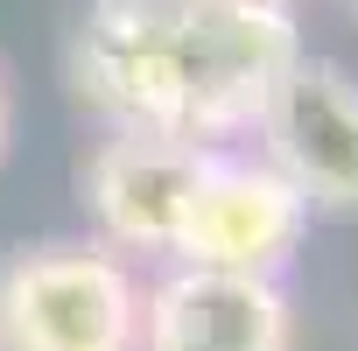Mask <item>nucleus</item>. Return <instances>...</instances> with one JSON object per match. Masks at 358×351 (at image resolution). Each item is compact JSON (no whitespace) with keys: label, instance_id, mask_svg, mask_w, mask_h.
<instances>
[{"label":"nucleus","instance_id":"nucleus-1","mask_svg":"<svg viewBox=\"0 0 358 351\" xmlns=\"http://www.w3.org/2000/svg\"><path fill=\"white\" fill-rule=\"evenodd\" d=\"M302 57L281 0H92L71 36V92L106 127L225 148L260 127Z\"/></svg>","mask_w":358,"mask_h":351},{"label":"nucleus","instance_id":"nucleus-2","mask_svg":"<svg viewBox=\"0 0 358 351\" xmlns=\"http://www.w3.org/2000/svg\"><path fill=\"white\" fill-rule=\"evenodd\" d=\"M0 351H141V274L99 239H50L0 267Z\"/></svg>","mask_w":358,"mask_h":351},{"label":"nucleus","instance_id":"nucleus-3","mask_svg":"<svg viewBox=\"0 0 358 351\" xmlns=\"http://www.w3.org/2000/svg\"><path fill=\"white\" fill-rule=\"evenodd\" d=\"M309 197L267 155L246 148H211V169L190 197L183 239H176L169 267H218V274H267L281 281V267L295 260L302 232H309Z\"/></svg>","mask_w":358,"mask_h":351},{"label":"nucleus","instance_id":"nucleus-4","mask_svg":"<svg viewBox=\"0 0 358 351\" xmlns=\"http://www.w3.org/2000/svg\"><path fill=\"white\" fill-rule=\"evenodd\" d=\"M211 169L204 141H176V134H134V127H106V141L85 155V211L99 225V246L113 253H141V260H169L183 239L190 197Z\"/></svg>","mask_w":358,"mask_h":351},{"label":"nucleus","instance_id":"nucleus-5","mask_svg":"<svg viewBox=\"0 0 358 351\" xmlns=\"http://www.w3.org/2000/svg\"><path fill=\"white\" fill-rule=\"evenodd\" d=\"M260 155L309 197V211L358 218V78L330 57H295L260 113Z\"/></svg>","mask_w":358,"mask_h":351},{"label":"nucleus","instance_id":"nucleus-6","mask_svg":"<svg viewBox=\"0 0 358 351\" xmlns=\"http://www.w3.org/2000/svg\"><path fill=\"white\" fill-rule=\"evenodd\" d=\"M141 351H295V302L267 274L162 267L141 288Z\"/></svg>","mask_w":358,"mask_h":351},{"label":"nucleus","instance_id":"nucleus-7","mask_svg":"<svg viewBox=\"0 0 358 351\" xmlns=\"http://www.w3.org/2000/svg\"><path fill=\"white\" fill-rule=\"evenodd\" d=\"M15 148V92H8V71H0V162Z\"/></svg>","mask_w":358,"mask_h":351},{"label":"nucleus","instance_id":"nucleus-8","mask_svg":"<svg viewBox=\"0 0 358 351\" xmlns=\"http://www.w3.org/2000/svg\"><path fill=\"white\" fill-rule=\"evenodd\" d=\"M281 8H288V0H281Z\"/></svg>","mask_w":358,"mask_h":351}]
</instances>
